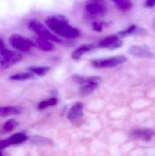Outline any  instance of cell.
<instances>
[{
	"mask_svg": "<svg viewBox=\"0 0 155 156\" xmlns=\"http://www.w3.org/2000/svg\"><path fill=\"white\" fill-rule=\"evenodd\" d=\"M28 70L32 72L34 75H38V76H43L46 75L47 72L49 70V67H44V66H33L29 67Z\"/></svg>",
	"mask_w": 155,
	"mask_h": 156,
	"instance_id": "obj_19",
	"label": "cell"
},
{
	"mask_svg": "<svg viewBox=\"0 0 155 156\" xmlns=\"http://www.w3.org/2000/svg\"><path fill=\"white\" fill-rule=\"evenodd\" d=\"M155 5V0H146L144 6L146 7H153Z\"/></svg>",
	"mask_w": 155,
	"mask_h": 156,
	"instance_id": "obj_24",
	"label": "cell"
},
{
	"mask_svg": "<svg viewBox=\"0 0 155 156\" xmlns=\"http://www.w3.org/2000/svg\"><path fill=\"white\" fill-rule=\"evenodd\" d=\"M145 33H146V31L143 28H141V27H137L136 25H132L127 29L121 31L119 33V35L122 37H128V36H134V35H143Z\"/></svg>",
	"mask_w": 155,
	"mask_h": 156,
	"instance_id": "obj_15",
	"label": "cell"
},
{
	"mask_svg": "<svg viewBox=\"0 0 155 156\" xmlns=\"http://www.w3.org/2000/svg\"><path fill=\"white\" fill-rule=\"evenodd\" d=\"M127 59H128L127 57L120 55V56L92 60L91 64L97 69H110V68H113V67H116L118 65H121L126 62Z\"/></svg>",
	"mask_w": 155,
	"mask_h": 156,
	"instance_id": "obj_4",
	"label": "cell"
},
{
	"mask_svg": "<svg viewBox=\"0 0 155 156\" xmlns=\"http://www.w3.org/2000/svg\"><path fill=\"white\" fill-rule=\"evenodd\" d=\"M17 122L14 119H11V120H8L4 125H3V130L6 133H9V132H12L16 126H17Z\"/></svg>",
	"mask_w": 155,
	"mask_h": 156,
	"instance_id": "obj_21",
	"label": "cell"
},
{
	"mask_svg": "<svg viewBox=\"0 0 155 156\" xmlns=\"http://www.w3.org/2000/svg\"><path fill=\"white\" fill-rule=\"evenodd\" d=\"M36 139H37V140H35V143L36 144H41L43 145H48V144H52L50 140H48V139H45V138L37 137Z\"/></svg>",
	"mask_w": 155,
	"mask_h": 156,
	"instance_id": "obj_22",
	"label": "cell"
},
{
	"mask_svg": "<svg viewBox=\"0 0 155 156\" xmlns=\"http://www.w3.org/2000/svg\"><path fill=\"white\" fill-rule=\"evenodd\" d=\"M57 103H58L57 98L52 97V98H49V99H48V100H45V101H41V102L38 104V109H39V110H44V109H47V108L55 106Z\"/></svg>",
	"mask_w": 155,
	"mask_h": 156,
	"instance_id": "obj_20",
	"label": "cell"
},
{
	"mask_svg": "<svg viewBox=\"0 0 155 156\" xmlns=\"http://www.w3.org/2000/svg\"><path fill=\"white\" fill-rule=\"evenodd\" d=\"M0 154H2V153H1V152H0Z\"/></svg>",
	"mask_w": 155,
	"mask_h": 156,
	"instance_id": "obj_26",
	"label": "cell"
},
{
	"mask_svg": "<svg viewBox=\"0 0 155 156\" xmlns=\"http://www.w3.org/2000/svg\"><path fill=\"white\" fill-rule=\"evenodd\" d=\"M0 54L2 57L0 60V64H1V67L5 69L19 62L22 59V55L19 53V51L15 52V51L7 49L6 48L0 50Z\"/></svg>",
	"mask_w": 155,
	"mask_h": 156,
	"instance_id": "obj_5",
	"label": "cell"
},
{
	"mask_svg": "<svg viewBox=\"0 0 155 156\" xmlns=\"http://www.w3.org/2000/svg\"><path fill=\"white\" fill-rule=\"evenodd\" d=\"M26 140H27L26 134H25L23 133H16L11 135L10 137H8V138L5 139L3 141H1L0 142V149L6 148L7 146H10V145L23 144Z\"/></svg>",
	"mask_w": 155,
	"mask_h": 156,
	"instance_id": "obj_9",
	"label": "cell"
},
{
	"mask_svg": "<svg viewBox=\"0 0 155 156\" xmlns=\"http://www.w3.org/2000/svg\"><path fill=\"white\" fill-rule=\"evenodd\" d=\"M122 41L118 37L117 35H111L102 38L99 42V47L101 48H110L116 49L122 46Z\"/></svg>",
	"mask_w": 155,
	"mask_h": 156,
	"instance_id": "obj_8",
	"label": "cell"
},
{
	"mask_svg": "<svg viewBox=\"0 0 155 156\" xmlns=\"http://www.w3.org/2000/svg\"><path fill=\"white\" fill-rule=\"evenodd\" d=\"M21 109L15 106H5V107H0V116H8V115H14L20 113Z\"/></svg>",
	"mask_w": 155,
	"mask_h": 156,
	"instance_id": "obj_16",
	"label": "cell"
},
{
	"mask_svg": "<svg viewBox=\"0 0 155 156\" xmlns=\"http://www.w3.org/2000/svg\"><path fill=\"white\" fill-rule=\"evenodd\" d=\"M112 1L122 11H129L133 6L132 2L131 0H112Z\"/></svg>",
	"mask_w": 155,
	"mask_h": 156,
	"instance_id": "obj_17",
	"label": "cell"
},
{
	"mask_svg": "<svg viewBox=\"0 0 155 156\" xmlns=\"http://www.w3.org/2000/svg\"><path fill=\"white\" fill-rule=\"evenodd\" d=\"M53 41L49 40V39H47V38H44V37H38L37 39H36V45L37 46V48L43 51H52L55 47L54 45L52 44Z\"/></svg>",
	"mask_w": 155,
	"mask_h": 156,
	"instance_id": "obj_14",
	"label": "cell"
},
{
	"mask_svg": "<svg viewBox=\"0 0 155 156\" xmlns=\"http://www.w3.org/2000/svg\"><path fill=\"white\" fill-rule=\"evenodd\" d=\"M132 135L137 139H141L143 141H150L155 135V133L151 129H140L134 131L132 133Z\"/></svg>",
	"mask_w": 155,
	"mask_h": 156,
	"instance_id": "obj_13",
	"label": "cell"
},
{
	"mask_svg": "<svg viewBox=\"0 0 155 156\" xmlns=\"http://www.w3.org/2000/svg\"><path fill=\"white\" fill-rule=\"evenodd\" d=\"M5 48V44H4L3 40H2V39H0V50L4 49Z\"/></svg>",
	"mask_w": 155,
	"mask_h": 156,
	"instance_id": "obj_25",
	"label": "cell"
},
{
	"mask_svg": "<svg viewBox=\"0 0 155 156\" xmlns=\"http://www.w3.org/2000/svg\"><path fill=\"white\" fill-rule=\"evenodd\" d=\"M79 82L81 84L80 93L83 95H90L101 83V79L96 76L90 77L89 79L79 78Z\"/></svg>",
	"mask_w": 155,
	"mask_h": 156,
	"instance_id": "obj_6",
	"label": "cell"
},
{
	"mask_svg": "<svg viewBox=\"0 0 155 156\" xmlns=\"http://www.w3.org/2000/svg\"><path fill=\"white\" fill-rule=\"evenodd\" d=\"M94 45L92 44H84V45H81L79 47H78L76 49L73 50V52L71 53V58H74V59H79L85 53L87 52H90V50H92L94 48Z\"/></svg>",
	"mask_w": 155,
	"mask_h": 156,
	"instance_id": "obj_12",
	"label": "cell"
},
{
	"mask_svg": "<svg viewBox=\"0 0 155 156\" xmlns=\"http://www.w3.org/2000/svg\"><path fill=\"white\" fill-rule=\"evenodd\" d=\"M34 77V74L32 72H21V73H16L14 75H11L9 77L10 80H26L32 79Z\"/></svg>",
	"mask_w": 155,
	"mask_h": 156,
	"instance_id": "obj_18",
	"label": "cell"
},
{
	"mask_svg": "<svg viewBox=\"0 0 155 156\" xmlns=\"http://www.w3.org/2000/svg\"><path fill=\"white\" fill-rule=\"evenodd\" d=\"M46 25L52 32L66 38H76L79 36V30L70 26L64 16H49L46 20Z\"/></svg>",
	"mask_w": 155,
	"mask_h": 156,
	"instance_id": "obj_1",
	"label": "cell"
},
{
	"mask_svg": "<svg viewBox=\"0 0 155 156\" xmlns=\"http://www.w3.org/2000/svg\"><path fill=\"white\" fill-rule=\"evenodd\" d=\"M86 12L91 16H102L107 13L106 5L103 2L99 0H93L89 2L85 6Z\"/></svg>",
	"mask_w": 155,
	"mask_h": 156,
	"instance_id": "obj_7",
	"label": "cell"
},
{
	"mask_svg": "<svg viewBox=\"0 0 155 156\" xmlns=\"http://www.w3.org/2000/svg\"><path fill=\"white\" fill-rule=\"evenodd\" d=\"M27 26H28V28L34 31L38 37L49 39L53 42H60V39L55 34H53L50 29H48L45 25H43L39 21L36 19H31L28 22Z\"/></svg>",
	"mask_w": 155,
	"mask_h": 156,
	"instance_id": "obj_2",
	"label": "cell"
},
{
	"mask_svg": "<svg viewBox=\"0 0 155 156\" xmlns=\"http://www.w3.org/2000/svg\"><path fill=\"white\" fill-rule=\"evenodd\" d=\"M83 118V104L76 102L68 112V119L71 122H77Z\"/></svg>",
	"mask_w": 155,
	"mask_h": 156,
	"instance_id": "obj_11",
	"label": "cell"
},
{
	"mask_svg": "<svg viewBox=\"0 0 155 156\" xmlns=\"http://www.w3.org/2000/svg\"><path fill=\"white\" fill-rule=\"evenodd\" d=\"M128 52L137 58H153L154 54L149 50L147 48L143 46H132L129 48Z\"/></svg>",
	"mask_w": 155,
	"mask_h": 156,
	"instance_id": "obj_10",
	"label": "cell"
},
{
	"mask_svg": "<svg viewBox=\"0 0 155 156\" xmlns=\"http://www.w3.org/2000/svg\"><path fill=\"white\" fill-rule=\"evenodd\" d=\"M103 28V23L101 22H95L93 24V29L98 31V32H100Z\"/></svg>",
	"mask_w": 155,
	"mask_h": 156,
	"instance_id": "obj_23",
	"label": "cell"
},
{
	"mask_svg": "<svg viewBox=\"0 0 155 156\" xmlns=\"http://www.w3.org/2000/svg\"><path fill=\"white\" fill-rule=\"evenodd\" d=\"M9 44L19 52H27L34 47V43L30 39L18 34L9 37Z\"/></svg>",
	"mask_w": 155,
	"mask_h": 156,
	"instance_id": "obj_3",
	"label": "cell"
}]
</instances>
